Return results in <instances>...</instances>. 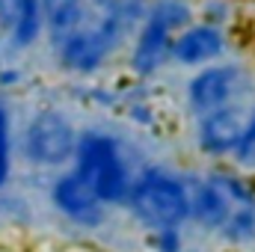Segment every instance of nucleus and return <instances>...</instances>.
<instances>
[{"label":"nucleus","mask_w":255,"mask_h":252,"mask_svg":"<svg viewBox=\"0 0 255 252\" xmlns=\"http://www.w3.org/2000/svg\"><path fill=\"white\" fill-rule=\"evenodd\" d=\"M18 80H21V71H15V68H3V71H0V86L9 89V86H15Z\"/></svg>","instance_id":"nucleus-20"},{"label":"nucleus","mask_w":255,"mask_h":252,"mask_svg":"<svg viewBox=\"0 0 255 252\" xmlns=\"http://www.w3.org/2000/svg\"><path fill=\"white\" fill-rule=\"evenodd\" d=\"M125 208L148 232L181 229L184 223H190V187L175 172L163 166H148L133 175Z\"/></svg>","instance_id":"nucleus-2"},{"label":"nucleus","mask_w":255,"mask_h":252,"mask_svg":"<svg viewBox=\"0 0 255 252\" xmlns=\"http://www.w3.org/2000/svg\"><path fill=\"white\" fill-rule=\"evenodd\" d=\"M220 187L226 190V196L232 199V205H255V187L238 172L220 169V172H208Z\"/></svg>","instance_id":"nucleus-15"},{"label":"nucleus","mask_w":255,"mask_h":252,"mask_svg":"<svg viewBox=\"0 0 255 252\" xmlns=\"http://www.w3.org/2000/svg\"><path fill=\"white\" fill-rule=\"evenodd\" d=\"M223 241L232 247H247L255 241V205H235L226 226L220 229Z\"/></svg>","instance_id":"nucleus-13"},{"label":"nucleus","mask_w":255,"mask_h":252,"mask_svg":"<svg viewBox=\"0 0 255 252\" xmlns=\"http://www.w3.org/2000/svg\"><path fill=\"white\" fill-rule=\"evenodd\" d=\"M226 51V36L220 27L214 24H190L181 33H175L172 48H169V63L184 65V68H196V65H211L220 60Z\"/></svg>","instance_id":"nucleus-8"},{"label":"nucleus","mask_w":255,"mask_h":252,"mask_svg":"<svg viewBox=\"0 0 255 252\" xmlns=\"http://www.w3.org/2000/svg\"><path fill=\"white\" fill-rule=\"evenodd\" d=\"M145 15L148 0H86L83 24L54 45L60 65L74 74L98 71Z\"/></svg>","instance_id":"nucleus-1"},{"label":"nucleus","mask_w":255,"mask_h":252,"mask_svg":"<svg viewBox=\"0 0 255 252\" xmlns=\"http://www.w3.org/2000/svg\"><path fill=\"white\" fill-rule=\"evenodd\" d=\"M187 187H190V220L196 226L208 229V232H220L226 226L232 208H235L232 199L226 196V190L220 187L211 175H205L196 184L187 181Z\"/></svg>","instance_id":"nucleus-10"},{"label":"nucleus","mask_w":255,"mask_h":252,"mask_svg":"<svg viewBox=\"0 0 255 252\" xmlns=\"http://www.w3.org/2000/svg\"><path fill=\"white\" fill-rule=\"evenodd\" d=\"M12 175V119L9 110L0 107V190Z\"/></svg>","instance_id":"nucleus-16"},{"label":"nucleus","mask_w":255,"mask_h":252,"mask_svg":"<svg viewBox=\"0 0 255 252\" xmlns=\"http://www.w3.org/2000/svg\"><path fill=\"white\" fill-rule=\"evenodd\" d=\"M202 12H205V24L220 27V24L229 18V3H223V0H208Z\"/></svg>","instance_id":"nucleus-19"},{"label":"nucleus","mask_w":255,"mask_h":252,"mask_svg":"<svg viewBox=\"0 0 255 252\" xmlns=\"http://www.w3.org/2000/svg\"><path fill=\"white\" fill-rule=\"evenodd\" d=\"M86 15V0H54L45 12V30L54 45H60L65 36H71Z\"/></svg>","instance_id":"nucleus-12"},{"label":"nucleus","mask_w":255,"mask_h":252,"mask_svg":"<svg viewBox=\"0 0 255 252\" xmlns=\"http://www.w3.org/2000/svg\"><path fill=\"white\" fill-rule=\"evenodd\" d=\"M42 30H45V9H42V0H21V3H18V12H15V21H12V27L6 30L12 48H15V51L33 48V45L39 42Z\"/></svg>","instance_id":"nucleus-11"},{"label":"nucleus","mask_w":255,"mask_h":252,"mask_svg":"<svg viewBox=\"0 0 255 252\" xmlns=\"http://www.w3.org/2000/svg\"><path fill=\"white\" fill-rule=\"evenodd\" d=\"M247 125V113L238 104L202 113L196 122V145L208 157H232Z\"/></svg>","instance_id":"nucleus-7"},{"label":"nucleus","mask_w":255,"mask_h":252,"mask_svg":"<svg viewBox=\"0 0 255 252\" xmlns=\"http://www.w3.org/2000/svg\"><path fill=\"white\" fill-rule=\"evenodd\" d=\"M74 172L92 187V193L110 208V205H125L133 175L128 169V160L122 154V145L104 133V130H83L77 136V148H74V160H71Z\"/></svg>","instance_id":"nucleus-3"},{"label":"nucleus","mask_w":255,"mask_h":252,"mask_svg":"<svg viewBox=\"0 0 255 252\" xmlns=\"http://www.w3.org/2000/svg\"><path fill=\"white\" fill-rule=\"evenodd\" d=\"M250 89V77L235 63L205 65L187 80V107L196 116L235 104Z\"/></svg>","instance_id":"nucleus-5"},{"label":"nucleus","mask_w":255,"mask_h":252,"mask_svg":"<svg viewBox=\"0 0 255 252\" xmlns=\"http://www.w3.org/2000/svg\"><path fill=\"white\" fill-rule=\"evenodd\" d=\"M148 15L160 18L175 33H181L184 27H190V18H193L187 0H154V3H148Z\"/></svg>","instance_id":"nucleus-14"},{"label":"nucleus","mask_w":255,"mask_h":252,"mask_svg":"<svg viewBox=\"0 0 255 252\" xmlns=\"http://www.w3.org/2000/svg\"><path fill=\"white\" fill-rule=\"evenodd\" d=\"M51 205L68 223L80 229H98L107 220V205L92 193V187L74 169L57 175V181L51 184Z\"/></svg>","instance_id":"nucleus-6"},{"label":"nucleus","mask_w":255,"mask_h":252,"mask_svg":"<svg viewBox=\"0 0 255 252\" xmlns=\"http://www.w3.org/2000/svg\"><path fill=\"white\" fill-rule=\"evenodd\" d=\"M77 130L71 125V119L60 110H39L21 136V151L33 166L42 169H57L65 166L68 160H74V148H77Z\"/></svg>","instance_id":"nucleus-4"},{"label":"nucleus","mask_w":255,"mask_h":252,"mask_svg":"<svg viewBox=\"0 0 255 252\" xmlns=\"http://www.w3.org/2000/svg\"><path fill=\"white\" fill-rule=\"evenodd\" d=\"M235 163L247 166V169H255V110L247 116V125H244V133H241V142L235 148Z\"/></svg>","instance_id":"nucleus-17"},{"label":"nucleus","mask_w":255,"mask_h":252,"mask_svg":"<svg viewBox=\"0 0 255 252\" xmlns=\"http://www.w3.org/2000/svg\"><path fill=\"white\" fill-rule=\"evenodd\" d=\"M154 252H184V232L181 229H160L151 232Z\"/></svg>","instance_id":"nucleus-18"},{"label":"nucleus","mask_w":255,"mask_h":252,"mask_svg":"<svg viewBox=\"0 0 255 252\" xmlns=\"http://www.w3.org/2000/svg\"><path fill=\"white\" fill-rule=\"evenodd\" d=\"M175 30L166 27L160 18L145 15L142 27L136 30L133 48H130V71L136 77H151L169 63V48H172Z\"/></svg>","instance_id":"nucleus-9"}]
</instances>
